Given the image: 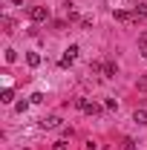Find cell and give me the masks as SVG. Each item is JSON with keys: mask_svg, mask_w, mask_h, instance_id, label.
I'll use <instances>...</instances> for the list:
<instances>
[{"mask_svg": "<svg viewBox=\"0 0 147 150\" xmlns=\"http://www.w3.org/2000/svg\"><path fill=\"white\" fill-rule=\"evenodd\" d=\"M78 52H81V49H78V43H69V46L64 49V58H61V67H64V69H66V67H72V64H75V58H78Z\"/></svg>", "mask_w": 147, "mask_h": 150, "instance_id": "1", "label": "cell"}, {"mask_svg": "<svg viewBox=\"0 0 147 150\" xmlns=\"http://www.w3.org/2000/svg\"><path fill=\"white\" fill-rule=\"evenodd\" d=\"M29 18L35 20V23H43V20L49 18V9H46V6H32V9H29Z\"/></svg>", "mask_w": 147, "mask_h": 150, "instance_id": "2", "label": "cell"}, {"mask_svg": "<svg viewBox=\"0 0 147 150\" xmlns=\"http://www.w3.org/2000/svg\"><path fill=\"white\" fill-rule=\"evenodd\" d=\"M40 127L43 130H55V127H61V118L58 115H46V118H40Z\"/></svg>", "mask_w": 147, "mask_h": 150, "instance_id": "3", "label": "cell"}, {"mask_svg": "<svg viewBox=\"0 0 147 150\" xmlns=\"http://www.w3.org/2000/svg\"><path fill=\"white\" fill-rule=\"evenodd\" d=\"M112 18L118 20V23H127V20H136V15H133V12H124V9H115Z\"/></svg>", "mask_w": 147, "mask_h": 150, "instance_id": "4", "label": "cell"}, {"mask_svg": "<svg viewBox=\"0 0 147 150\" xmlns=\"http://www.w3.org/2000/svg\"><path fill=\"white\" fill-rule=\"evenodd\" d=\"M133 15H136V20H139V18L144 20V18H147V3H139V6L133 9Z\"/></svg>", "mask_w": 147, "mask_h": 150, "instance_id": "5", "label": "cell"}, {"mask_svg": "<svg viewBox=\"0 0 147 150\" xmlns=\"http://www.w3.org/2000/svg\"><path fill=\"white\" fill-rule=\"evenodd\" d=\"M133 121L136 124H147V110H136L133 112Z\"/></svg>", "mask_w": 147, "mask_h": 150, "instance_id": "6", "label": "cell"}, {"mask_svg": "<svg viewBox=\"0 0 147 150\" xmlns=\"http://www.w3.org/2000/svg\"><path fill=\"white\" fill-rule=\"evenodd\" d=\"M0 101H3V104H12V101H15V93H12V90L6 87V90L0 93Z\"/></svg>", "mask_w": 147, "mask_h": 150, "instance_id": "7", "label": "cell"}, {"mask_svg": "<svg viewBox=\"0 0 147 150\" xmlns=\"http://www.w3.org/2000/svg\"><path fill=\"white\" fill-rule=\"evenodd\" d=\"M26 64H29V67H40V55H37V52H29V55H26Z\"/></svg>", "mask_w": 147, "mask_h": 150, "instance_id": "8", "label": "cell"}, {"mask_svg": "<svg viewBox=\"0 0 147 150\" xmlns=\"http://www.w3.org/2000/svg\"><path fill=\"white\" fill-rule=\"evenodd\" d=\"M139 49H141V58H147V32L139 35Z\"/></svg>", "mask_w": 147, "mask_h": 150, "instance_id": "9", "label": "cell"}, {"mask_svg": "<svg viewBox=\"0 0 147 150\" xmlns=\"http://www.w3.org/2000/svg\"><path fill=\"white\" fill-rule=\"evenodd\" d=\"M101 72L107 75V78H112V75H115V64H112V61H107V64H104V69H101Z\"/></svg>", "mask_w": 147, "mask_h": 150, "instance_id": "10", "label": "cell"}, {"mask_svg": "<svg viewBox=\"0 0 147 150\" xmlns=\"http://www.w3.org/2000/svg\"><path fill=\"white\" fill-rule=\"evenodd\" d=\"M29 104H32V101H18L15 110H18V112H26V110H29Z\"/></svg>", "mask_w": 147, "mask_h": 150, "instance_id": "11", "label": "cell"}, {"mask_svg": "<svg viewBox=\"0 0 147 150\" xmlns=\"http://www.w3.org/2000/svg\"><path fill=\"white\" fill-rule=\"evenodd\" d=\"M121 150H136V142H133V139H124V142H121Z\"/></svg>", "mask_w": 147, "mask_h": 150, "instance_id": "12", "label": "cell"}, {"mask_svg": "<svg viewBox=\"0 0 147 150\" xmlns=\"http://www.w3.org/2000/svg\"><path fill=\"white\" fill-rule=\"evenodd\" d=\"M12 61H18V52L15 49H6V64H12Z\"/></svg>", "mask_w": 147, "mask_h": 150, "instance_id": "13", "label": "cell"}, {"mask_svg": "<svg viewBox=\"0 0 147 150\" xmlns=\"http://www.w3.org/2000/svg\"><path fill=\"white\" fill-rule=\"evenodd\" d=\"M52 150H69V144H66V142H55V144H52Z\"/></svg>", "mask_w": 147, "mask_h": 150, "instance_id": "14", "label": "cell"}]
</instances>
